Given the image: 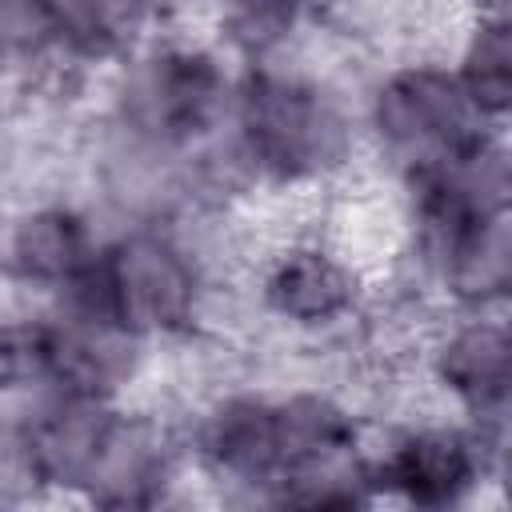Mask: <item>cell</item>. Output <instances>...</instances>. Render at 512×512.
I'll return each instance as SVG.
<instances>
[{
	"instance_id": "obj_1",
	"label": "cell",
	"mask_w": 512,
	"mask_h": 512,
	"mask_svg": "<svg viewBox=\"0 0 512 512\" xmlns=\"http://www.w3.org/2000/svg\"><path fill=\"white\" fill-rule=\"evenodd\" d=\"M228 124L240 168L284 192L332 180L356 152V124L336 88L276 60L248 64L236 80Z\"/></svg>"
},
{
	"instance_id": "obj_2",
	"label": "cell",
	"mask_w": 512,
	"mask_h": 512,
	"mask_svg": "<svg viewBox=\"0 0 512 512\" xmlns=\"http://www.w3.org/2000/svg\"><path fill=\"white\" fill-rule=\"evenodd\" d=\"M120 64L116 84V128L164 148L188 152L228 124L236 80L216 48L208 44H140Z\"/></svg>"
},
{
	"instance_id": "obj_3",
	"label": "cell",
	"mask_w": 512,
	"mask_h": 512,
	"mask_svg": "<svg viewBox=\"0 0 512 512\" xmlns=\"http://www.w3.org/2000/svg\"><path fill=\"white\" fill-rule=\"evenodd\" d=\"M368 136L384 160L404 176L424 164L452 160L476 144L500 136V124L484 120L460 88L448 64L412 60L380 76L368 96Z\"/></svg>"
},
{
	"instance_id": "obj_4",
	"label": "cell",
	"mask_w": 512,
	"mask_h": 512,
	"mask_svg": "<svg viewBox=\"0 0 512 512\" xmlns=\"http://www.w3.org/2000/svg\"><path fill=\"white\" fill-rule=\"evenodd\" d=\"M104 284L116 316L144 340L192 336L212 300L204 256L172 228L132 224L100 248Z\"/></svg>"
},
{
	"instance_id": "obj_5",
	"label": "cell",
	"mask_w": 512,
	"mask_h": 512,
	"mask_svg": "<svg viewBox=\"0 0 512 512\" xmlns=\"http://www.w3.org/2000/svg\"><path fill=\"white\" fill-rule=\"evenodd\" d=\"M492 452L468 420H416L404 424L380 456H368L372 492L416 508H456L480 492L496 472Z\"/></svg>"
},
{
	"instance_id": "obj_6",
	"label": "cell",
	"mask_w": 512,
	"mask_h": 512,
	"mask_svg": "<svg viewBox=\"0 0 512 512\" xmlns=\"http://www.w3.org/2000/svg\"><path fill=\"white\" fill-rule=\"evenodd\" d=\"M264 316L292 332H332L352 324L368 300L364 268L324 232H304L272 244L256 268Z\"/></svg>"
},
{
	"instance_id": "obj_7",
	"label": "cell",
	"mask_w": 512,
	"mask_h": 512,
	"mask_svg": "<svg viewBox=\"0 0 512 512\" xmlns=\"http://www.w3.org/2000/svg\"><path fill=\"white\" fill-rule=\"evenodd\" d=\"M428 376L460 408L492 452H504V412L512 380V344L492 308H456V320L428 340Z\"/></svg>"
},
{
	"instance_id": "obj_8",
	"label": "cell",
	"mask_w": 512,
	"mask_h": 512,
	"mask_svg": "<svg viewBox=\"0 0 512 512\" xmlns=\"http://www.w3.org/2000/svg\"><path fill=\"white\" fill-rule=\"evenodd\" d=\"M200 472L248 500H268L280 480V432L276 404L260 392H224L208 400L192 424L184 448Z\"/></svg>"
},
{
	"instance_id": "obj_9",
	"label": "cell",
	"mask_w": 512,
	"mask_h": 512,
	"mask_svg": "<svg viewBox=\"0 0 512 512\" xmlns=\"http://www.w3.org/2000/svg\"><path fill=\"white\" fill-rule=\"evenodd\" d=\"M116 412V400L44 388V400L28 412V420H20V440L36 488L84 496Z\"/></svg>"
},
{
	"instance_id": "obj_10",
	"label": "cell",
	"mask_w": 512,
	"mask_h": 512,
	"mask_svg": "<svg viewBox=\"0 0 512 512\" xmlns=\"http://www.w3.org/2000/svg\"><path fill=\"white\" fill-rule=\"evenodd\" d=\"M184 444L156 412H116L84 500L100 508H152L176 484Z\"/></svg>"
},
{
	"instance_id": "obj_11",
	"label": "cell",
	"mask_w": 512,
	"mask_h": 512,
	"mask_svg": "<svg viewBox=\"0 0 512 512\" xmlns=\"http://www.w3.org/2000/svg\"><path fill=\"white\" fill-rule=\"evenodd\" d=\"M96 252L100 240L92 232V220L64 200L24 208L0 244L4 272L20 288L44 296H56L68 280H76L96 260Z\"/></svg>"
},
{
	"instance_id": "obj_12",
	"label": "cell",
	"mask_w": 512,
	"mask_h": 512,
	"mask_svg": "<svg viewBox=\"0 0 512 512\" xmlns=\"http://www.w3.org/2000/svg\"><path fill=\"white\" fill-rule=\"evenodd\" d=\"M456 80L468 100L480 108L484 120L504 124L512 108V24L508 8H472L460 52H456Z\"/></svg>"
},
{
	"instance_id": "obj_13",
	"label": "cell",
	"mask_w": 512,
	"mask_h": 512,
	"mask_svg": "<svg viewBox=\"0 0 512 512\" xmlns=\"http://www.w3.org/2000/svg\"><path fill=\"white\" fill-rule=\"evenodd\" d=\"M312 0H220V40L248 64L276 60L308 20Z\"/></svg>"
},
{
	"instance_id": "obj_14",
	"label": "cell",
	"mask_w": 512,
	"mask_h": 512,
	"mask_svg": "<svg viewBox=\"0 0 512 512\" xmlns=\"http://www.w3.org/2000/svg\"><path fill=\"white\" fill-rule=\"evenodd\" d=\"M48 384H52L48 312L0 316V400L44 392Z\"/></svg>"
},
{
	"instance_id": "obj_15",
	"label": "cell",
	"mask_w": 512,
	"mask_h": 512,
	"mask_svg": "<svg viewBox=\"0 0 512 512\" xmlns=\"http://www.w3.org/2000/svg\"><path fill=\"white\" fill-rule=\"evenodd\" d=\"M476 8H504V0H476Z\"/></svg>"
}]
</instances>
